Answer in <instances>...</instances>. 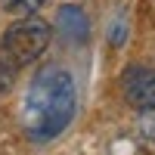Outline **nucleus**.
I'll list each match as a JSON object with an SVG mask.
<instances>
[{
    "label": "nucleus",
    "instance_id": "39448f33",
    "mask_svg": "<svg viewBox=\"0 0 155 155\" xmlns=\"http://www.w3.org/2000/svg\"><path fill=\"white\" fill-rule=\"evenodd\" d=\"M50 3V0H0V6H3V12H9V16H37L44 6Z\"/></svg>",
    "mask_w": 155,
    "mask_h": 155
},
{
    "label": "nucleus",
    "instance_id": "423d86ee",
    "mask_svg": "<svg viewBox=\"0 0 155 155\" xmlns=\"http://www.w3.org/2000/svg\"><path fill=\"white\" fill-rule=\"evenodd\" d=\"M137 130H140V137H143L146 143L155 146V109L137 112Z\"/></svg>",
    "mask_w": 155,
    "mask_h": 155
},
{
    "label": "nucleus",
    "instance_id": "f03ea898",
    "mask_svg": "<svg viewBox=\"0 0 155 155\" xmlns=\"http://www.w3.org/2000/svg\"><path fill=\"white\" fill-rule=\"evenodd\" d=\"M53 41V25L41 16H22L0 37V81H12L22 68L34 65Z\"/></svg>",
    "mask_w": 155,
    "mask_h": 155
},
{
    "label": "nucleus",
    "instance_id": "f257e3e1",
    "mask_svg": "<svg viewBox=\"0 0 155 155\" xmlns=\"http://www.w3.org/2000/svg\"><path fill=\"white\" fill-rule=\"evenodd\" d=\"M78 115V84L65 65H44L25 87L22 96V134L37 146L53 143L71 127Z\"/></svg>",
    "mask_w": 155,
    "mask_h": 155
},
{
    "label": "nucleus",
    "instance_id": "0eeeda50",
    "mask_svg": "<svg viewBox=\"0 0 155 155\" xmlns=\"http://www.w3.org/2000/svg\"><path fill=\"white\" fill-rule=\"evenodd\" d=\"M124 34H127V28H124V16H118V25H115L112 34H109L112 47H124Z\"/></svg>",
    "mask_w": 155,
    "mask_h": 155
},
{
    "label": "nucleus",
    "instance_id": "7ed1b4c3",
    "mask_svg": "<svg viewBox=\"0 0 155 155\" xmlns=\"http://www.w3.org/2000/svg\"><path fill=\"white\" fill-rule=\"evenodd\" d=\"M121 96L130 109H155V68L146 62H130L121 71Z\"/></svg>",
    "mask_w": 155,
    "mask_h": 155
},
{
    "label": "nucleus",
    "instance_id": "20e7f679",
    "mask_svg": "<svg viewBox=\"0 0 155 155\" xmlns=\"http://www.w3.org/2000/svg\"><path fill=\"white\" fill-rule=\"evenodd\" d=\"M56 28L59 34L71 44H84L87 34H90V22H87V12L78 6V3H65L59 6V16H56Z\"/></svg>",
    "mask_w": 155,
    "mask_h": 155
}]
</instances>
